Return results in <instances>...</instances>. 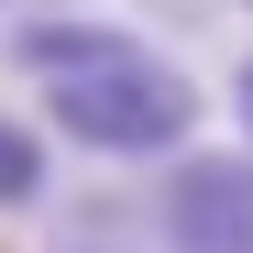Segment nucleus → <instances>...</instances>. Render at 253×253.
<instances>
[{
	"instance_id": "obj_3",
	"label": "nucleus",
	"mask_w": 253,
	"mask_h": 253,
	"mask_svg": "<svg viewBox=\"0 0 253 253\" xmlns=\"http://www.w3.org/2000/svg\"><path fill=\"white\" fill-rule=\"evenodd\" d=\"M132 33H99V22H66V11H22V33H11V66L22 77H77V66H99V55H121Z\"/></svg>"
},
{
	"instance_id": "obj_7",
	"label": "nucleus",
	"mask_w": 253,
	"mask_h": 253,
	"mask_svg": "<svg viewBox=\"0 0 253 253\" xmlns=\"http://www.w3.org/2000/svg\"><path fill=\"white\" fill-rule=\"evenodd\" d=\"M242 11H253V0H242Z\"/></svg>"
},
{
	"instance_id": "obj_4",
	"label": "nucleus",
	"mask_w": 253,
	"mask_h": 253,
	"mask_svg": "<svg viewBox=\"0 0 253 253\" xmlns=\"http://www.w3.org/2000/svg\"><path fill=\"white\" fill-rule=\"evenodd\" d=\"M33 198H44V132L0 121V209H33Z\"/></svg>"
},
{
	"instance_id": "obj_1",
	"label": "nucleus",
	"mask_w": 253,
	"mask_h": 253,
	"mask_svg": "<svg viewBox=\"0 0 253 253\" xmlns=\"http://www.w3.org/2000/svg\"><path fill=\"white\" fill-rule=\"evenodd\" d=\"M44 121L77 154H99V165H165L198 132V88L154 44H121V55L77 66V77H44Z\"/></svg>"
},
{
	"instance_id": "obj_6",
	"label": "nucleus",
	"mask_w": 253,
	"mask_h": 253,
	"mask_svg": "<svg viewBox=\"0 0 253 253\" xmlns=\"http://www.w3.org/2000/svg\"><path fill=\"white\" fill-rule=\"evenodd\" d=\"M0 11H66V0H0Z\"/></svg>"
},
{
	"instance_id": "obj_2",
	"label": "nucleus",
	"mask_w": 253,
	"mask_h": 253,
	"mask_svg": "<svg viewBox=\"0 0 253 253\" xmlns=\"http://www.w3.org/2000/svg\"><path fill=\"white\" fill-rule=\"evenodd\" d=\"M165 253H253V154H176L154 187Z\"/></svg>"
},
{
	"instance_id": "obj_5",
	"label": "nucleus",
	"mask_w": 253,
	"mask_h": 253,
	"mask_svg": "<svg viewBox=\"0 0 253 253\" xmlns=\"http://www.w3.org/2000/svg\"><path fill=\"white\" fill-rule=\"evenodd\" d=\"M231 121H242V143H253V55H242V77H231Z\"/></svg>"
}]
</instances>
